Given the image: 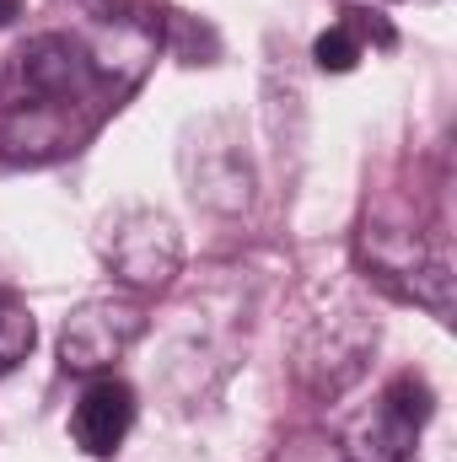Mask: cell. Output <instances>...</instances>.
<instances>
[{
    "mask_svg": "<svg viewBox=\"0 0 457 462\" xmlns=\"http://www.w3.org/2000/svg\"><path fill=\"white\" fill-rule=\"evenodd\" d=\"M355 263L366 269L371 285L393 291L398 301L425 307L436 323H452V258L420 226L371 216L355 231Z\"/></svg>",
    "mask_w": 457,
    "mask_h": 462,
    "instance_id": "obj_1",
    "label": "cell"
},
{
    "mask_svg": "<svg viewBox=\"0 0 457 462\" xmlns=\"http://www.w3.org/2000/svg\"><path fill=\"white\" fill-rule=\"evenodd\" d=\"M377 355V318L360 301H329L318 307L296 339H291V376L312 393V398H340L344 387L360 382L366 360Z\"/></svg>",
    "mask_w": 457,
    "mask_h": 462,
    "instance_id": "obj_2",
    "label": "cell"
},
{
    "mask_svg": "<svg viewBox=\"0 0 457 462\" xmlns=\"http://www.w3.org/2000/svg\"><path fill=\"white\" fill-rule=\"evenodd\" d=\"M98 258L124 291L151 296L167 291L183 269V231L167 210L151 205H118L98 226Z\"/></svg>",
    "mask_w": 457,
    "mask_h": 462,
    "instance_id": "obj_3",
    "label": "cell"
},
{
    "mask_svg": "<svg viewBox=\"0 0 457 462\" xmlns=\"http://www.w3.org/2000/svg\"><path fill=\"white\" fill-rule=\"evenodd\" d=\"M98 87L92 54L70 32H38L27 38L5 70H0V108H33V103H81Z\"/></svg>",
    "mask_w": 457,
    "mask_h": 462,
    "instance_id": "obj_4",
    "label": "cell"
},
{
    "mask_svg": "<svg viewBox=\"0 0 457 462\" xmlns=\"http://www.w3.org/2000/svg\"><path fill=\"white\" fill-rule=\"evenodd\" d=\"M436 414V393L420 371H398L371 414H360L344 436V462H420V430Z\"/></svg>",
    "mask_w": 457,
    "mask_h": 462,
    "instance_id": "obj_5",
    "label": "cell"
},
{
    "mask_svg": "<svg viewBox=\"0 0 457 462\" xmlns=\"http://www.w3.org/2000/svg\"><path fill=\"white\" fill-rule=\"evenodd\" d=\"M145 334V307L135 296H87L65 328H60V365L70 376H103L114 371Z\"/></svg>",
    "mask_w": 457,
    "mask_h": 462,
    "instance_id": "obj_6",
    "label": "cell"
},
{
    "mask_svg": "<svg viewBox=\"0 0 457 462\" xmlns=\"http://www.w3.org/2000/svg\"><path fill=\"white\" fill-rule=\"evenodd\" d=\"M178 167L189 178V194L205 210H221V216L247 210V199H253V167H247L242 134L231 129L227 118H205L200 129H189L183 151H178Z\"/></svg>",
    "mask_w": 457,
    "mask_h": 462,
    "instance_id": "obj_7",
    "label": "cell"
},
{
    "mask_svg": "<svg viewBox=\"0 0 457 462\" xmlns=\"http://www.w3.org/2000/svg\"><path fill=\"white\" fill-rule=\"evenodd\" d=\"M76 103H33V108H0V156L5 162H54L65 151H76L81 124L70 118Z\"/></svg>",
    "mask_w": 457,
    "mask_h": 462,
    "instance_id": "obj_8",
    "label": "cell"
},
{
    "mask_svg": "<svg viewBox=\"0 0 457 462\" xmlns=\"http://www.w3.org/2000/svg\"><path fill=\"white\" fill-rule=\"evenodd\" d=\"M129 425H135V387L108 376V371L92 376L87 393L70 409V441L87 457H114L124 447V436H129Z\"/></svg>",
    "mask_w": 457,
    "mask_h": 462,
    "instance_id": "obj_9",
    "label": "cell"
},
{
    "mask_svg": "<svg viewBox=\"0 0 457 462\" xmlns=\"http://www.w3.org/2000/svg\"><path fill=\"white\" fill-rule=\"evenodd\" d=\"M156 49H162V32L151 22H129V16H108L98 43H87L92 76L114 81V87H135V76L156 60Z\"/></svg>",
    "mask_w": 457,
    "mask_h": 462,
    "instance_id": "obj_10",
    "label": "cell"
},
{
    "mask_svg": "<svg viewBox=\"0 0 457 462\" xmlns=\"http://www.w3.org/2000/svg\"><path fill=\"white\" fill-rule=\"evenodd\" d=\"M38 345V323L16 296H0V376H11Z\"/></svg>",
    "mask_w": 457,
    "mask_h": 462,
    "instance_id": "obj_11",
    "label": "cell"
},
{
    "mask_svg": "<svg viewBox=\"0 0 457 462\" xmlns=\"http://www.w3.org/2000/svg\"><path fill=\"white\" fill-rule=\"evenodd\" d=\"M360 38L344 27V22H334L329 32H318V43H312V60H318V70H329V76H350L355 65H360Z\"/></svg>",
    "mask_w": 457,
    "mask_h": 462,
    "instance_id": "obj_12",
    "label": "cell"
},
{
    "mask_svg": "<svg viewBox=\"0 0 457 462\" xmlns=\"http://www.w3.org/2000/svg\"><path fill=\"white\" fill-rule=\"evenodd\" d=\"M269 462H344V447L329 430H291Z\"/></svg>",
    "mask_w": 457,
    "mask_h": 462,
    "instance_id": "obj_13",
    "label": "cell"
},
{
    "mask_svg": "<svg viewBox=\"0 0 457 462\" xmlns=\"http://www.w3.org/2000/svg\"><path fill=\"white\" fill-rule=\"evenodd\" d=\"M344 27L360 38V49H366V38H371L377 49H393V43H398V38H393V27H387L377 11H366V5H350V11H344Z\"/></svg>",
    "mask_w": 457,
    "mask_h": 462,
    "instance_id": "obj_14",
    "label": "cell"
},
{
    "mask_svg": "<svg viewBox=\"0 0 457 462\" xmlns=\"http://www.w3.org/2000/svg\"><path fill=\"white\" fill-rule=\"evenodd\" d=\"M81 11H92L98 22H108V16H118V0H76Z\"/></svg>",
    "mask_w": 457,
    "mask_h": 462,
    "instance_id": "obj_15",
    "label": "cell"
},
{
    "mask_svg": "<svg viewBox=\"0 0 457 462\" xmlns=\"http://www.w3.org/2000/svg\"><path fill=\"white\" fill-rule=\"evenodd\" d=\"M11 16H22V0H0V27H5Z\"/></svg>",
    "mask_w": 457,
    "mask_h": 462,
    "instance_id": "obj_16",
    "label": "cell"
}]
</instances>
